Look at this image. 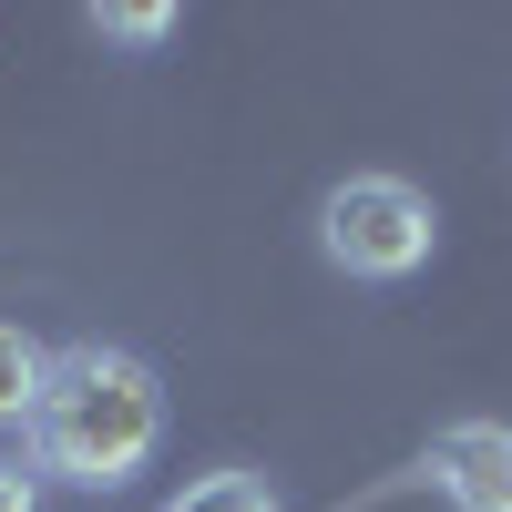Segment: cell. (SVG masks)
I'll use <instances>...</instances> for the list:
<instances>
[{
  "label": "cell",
  "instance_id": "277c9868",
  "mask_svg": "<svg viewBox=\"0 0 512 512\" xmlns=\"http://www.w3.org/2000/svg\"><path fill=\"white\" fill-rule=\"evenodd\" d=\"M41 379H52V349H41L31 328H11V318H0V431H31Z\"/></svg>",
  "mask_w": 512,
  "mask_h": 512
},
{
  "label": "cell",
  "instance_id": "7a4b0ae2",
  "mask_svg": "<svg viewBox=\"0 0 512 512\" xmlns=\"http://www.w3.org/2000/svg\"><path fill=\"white\" fill-rule=\"evenodd\" d=\"M431 236H441L431 195L400 185V175H349V185H328V205H318L328 267H338V277H369V287L431 267Z\"/></svg>",
  "mask_w": 512,
  "mask_h": 512
},
{
  "label": "cell",
  "instance_id": "3957f363",
  "mask_svg": "<svg viewBox=\"0 0 512 512\" xmlns=\"http://www.w3.org/2000/svg\"><path fill=\"white\" fill-rule=\"evenodd\" d=\"M431 482L451 512H512V431L502 420H451L431 441Z\"/></svg>",
  "mask_w": 512,
  "mask_h": 512
},
{
  "label": "cell",
  "instance_id": "6da1fadb",
  "mask_svg": "<svg viewBox=\"0 0 512 512\" xmlns=\"http://www.w3.org/2000/svg\"><path fill=\"white\" fill-rule=\"evenodd\" d=\"M21 441L52 482L123 492L164 441V379L134 349H113V338H72V349H52V379H41V410Z\"/></svg>",
  "mask_w": 512,
  "mask_h": 512
},
{
  "label": "cell",
  "instance_id": "5b68a950",
  "mask_svg": "<svg viewBox=\"0 0 512 512\" xmlns=\"http://www.w3.org/2000/svg\"><path fill=\"white\" fill-rule=\"evenodd\" d=\"M175 512H277V492L256 482V472H205L175 492Z\"/></svg>",
  "mask_w": 512,
  "mask_h": 512
},
{
  "label": "cell",
  "instance_id": "52a82bcc",
  "mask_svg": "<svg viewBox=\"0 0 512 512\" xmlns=\"http://www.w3.org/2000/svg\"><path fill=\"white\" fill-rule=\"evenodd\" d=\"M0 512H41V492H31L21 461H0Z\"/></svg>",
  "mask_w": 512,
  "mask_h": 512
},
{
  "label": "cell",
  "instance_id": "8992f818",
  "mask_svg": "<svg viewBox=\"0 0 512 512\" xmlns=\"http://www.w3.org/2000/svg\"><path fill=\"white\" fill-rule=\"evenodd\" d=\"M93 31H103V41H164L175 11H164V0H113V11H93Z\"/></svg>",
  "mask_w": 512,
  "mask_h": 512
}]
</instances>
